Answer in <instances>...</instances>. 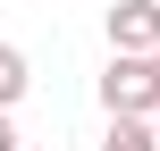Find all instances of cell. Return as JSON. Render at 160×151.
I'll return each instance as SVG.
<instances>
[{
    "label": "cell",
    "instance_id": "1",
    "mask_svg": "<svg viewBox=\"0 0 160 151\" xmlns=\"http://www.w3.org/2000/svg\"><path fill=\"white\" fill-rule=\"evenodd\" d=\"M101 109H110V118H152L160 109V59L152 50H110V67H101Z\"/></svg>",
    "mask_w": 160,
    "mask_h": 151
},
{
    "label": "cell",
    "instance_id": "2",
    "mask_svg": "<svg viewBox=\"0 0 160 151\" xmlns=\"http://www.w3.org/2000/svg\"><path fill=\"white\" fill-rule=\"evenodd\" d=\"M110 50H160V0H118L110 8Z\"/></svg>",
    "mask_w": 160,
    "mask_h": 151
},
{
    "label": "cell",
    "instance_id": "3",
    "mask_svg": "<svg viewBox=\"0 0 160 151\" xmlns=\"http://www.w3.org/2000/svg\"><path fill=\"white\" fill-rule=\"evenodd\" d=\"M25 84H34L25 50H17V42H0V109H17V101H25Z\"/></svg>",
    "mask_w": 160,
    "mask_h": 151
},
{
    "label": "cell",
    "instance_id": "4",
    "mask_svg": "<svg viewBox=\"0 0 160 151\" xmlns=\"http://www.w3.org/2000/svg\"><path fill=\"white\" fill-rule=\"evenodd\" d=\"M101 151H160V134H152V118H110V143Z\"/></svg>",
    "mask_w": 160,
    "mask_h": 151
},
{
    "label": "cell",
    "instance_id": "5",
    "mask_svg": "<svg viewBox=\"0 0 160 151\" xmlns=\"http://www.w3.org/2000/svg\"><path fill=\"white\" fill-rule=\"evenodd\" d=\"M152 134H160V109H152Z\"/></svg>",
    "mask_w": 160,
    "mask_h": 151
},
{
    "label": "cell",
    "instance_id": "6",
    "mask_svg": "<svg viewBox=\"0 0 160 151\" xmlns=\"http://www.w3.org/2000/svg\"><path fill=\"white\" fill-rule=\"evenodd\" d=\"M25 151H42V143H25Z\"/></svg>",
    "mask_w": 160,
    "mask_h": 151
},
{
    "label": "cell",
    "instance_id": "7",
    "mask_svg": "<svg viewBox=\"0 0 160 151\" xmlns=\"http://www.w3.org/2000/svg\"><path fill=\"white\" fill-rule=\"evenodd\" d=\"M152 59H160V50H152Z\"/></svg>",
    "mask_w": 160,
    "mask_h": 151
}]
</instances>
